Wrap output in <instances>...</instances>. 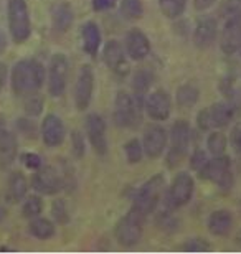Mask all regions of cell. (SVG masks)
<instances>
[{
	"mask_svg": "<svg viewBox=\"0 0 241 254\" xmlns=\"http://www.w3.org/2000/svg\"><path fill=\"white\" fill-rule=\"evenodd\" d=\"M192 129L187 121H177L170 129V149L167 152V165L175 169L188 155Z\"/></svg>",
	"mask_w": 241,
	"mask_h": 254,
	"instance_id": "5",
	"label": "cell"
},
{
	"mask_svg": "<svg viewBox=\"0 0 241 254\" xmlns=\"http://www.w3.org/2000/svg\"><path fill=\"white\" fill-rule=\"evenodd\" d=\"M121 13L126 20H139L144 15V3L142 0H122Z\"/></svg>",
	"mask_w": 241,
	"mask_h": 254,
	"instance_id": "30",
	"label": "cell"
},
{
	"mask_svg": "<svg viewBox=\"0 0 241 254\" xmlns=\"http://www.w3.org/2000/svg\"><path fill=\"white\" fill-rule=\"evenodd\" d=\"M86 135L89 139L91 147L97 155L107 154V137H106V123L99 114H88L86 118Z\"/></svg>",
	"mask_w": 241,
	"mask_h": 254,
	"instance_id": "13",
	"label": "cell"
},
{
	"mask_svg": "<svg viewBox=\"0 0 241 254\" xmlns=\"http://www.w3.org/2000/svg\"><path fill=\"white\" fill-rule=\"evenodd\" d=\"M198 98H200V89L192 83L182 84L180 88L177 89V94H175L178 108H182V109L193 108V106L198 103Z\"/></svg>",
	"mask_w": 241,
	"mask_h": 254,
	"instance_id": "26",
	"label": "cell"
},
{
	"mask_svg": "<svg viewBox=\"0 0 241 254\" xmlns=\"http://www.w3.org/2000/svg\"><path fill=\"white\" fill-rule=\"evenodd\" d=\"M227 145H228V139L223 132H212L208 135L207 147L212 155H223L225 150H227Z\"/></svg>",
	"mask_w": 241,
	"mask_h": 254,
	"instance_id": "31",
	"label": "cell"
},
{
	"mask_svg": "<svg viewBox=\"0 0 241 254\" xmlns=\"http://www.w3.org/2000/svg\"><path fill=\"white\" fill-rule=\"evenodd\" d=\"M207 154L203 150H195L190 155V169L195 172H200L203 169V165L207 164Z\"/></svg>",
	"mask_w": 241,
	"mask_h": 254,
	"instance_id": "38",
	"label": "cell"
},
{
	"mask_svg": "<svg viewBox=\"0 0 241 254\" xmlns=\"http://www.w3.org/2000/svg\"><path fill=\"white\" fill-rule=\"evenodd\" d=\"M197 124H198V129L200 130H208L210 127H212V123H210V113H208V109L200 111L198 116H197Z\"/></svg>",
	"mask_w": 241,
	"mask_h": 254,
	"instance_id": "41",
	"label": "cell"
},
{
	"mask_svg": "<svg viewBox=\"0 0 241 254\" xmlns=\"http://www.w3.org/2000/svg\"><path fill=\"white\" fill-rule=\"evenodd\" d=\"M3 215H5V210L2 208V205H0V220H2V218H3Z\"/></svg>",
	"mask_w": 241,
	"mask_h": 254,
	"instance_id": "47",
	"label": "cell"
},
{
	"mask_svg": "<svg viewBox=\"0 0 241 254\" xmlns=\"http://www.w3.org/2000/svg\"><path fill=\"white\" fill-rule=\"evenodd\" d=\"M154 84V73L149 68H141L132 78V89L137 96H144Z\"/></svg>",
	"mask_w": 241,
	"mask_h": 254,
	"instance_id": "28",
	"label": "cell"
},
{
	"mask_svg": "<svg viewBox=\"0 0 241 254\" xmlns=\"http://www.w3.org/2000/svg\"><path fill=\"white\" fill-rule=\"evenodd\" d=\"M71 144H73V152L78 159L84 155V139L80 132H73L71 134Z\"/></svg>",
	"mask_w": 241,
	"mask_h": 254,
	"instance_id": "39",
	"label": "cell"
},
{
	"mask_svg": "<svg viewBox=\"0 0 241 254\" xmlns=\"http://www.w3.org/2000/svg\"><path fill=\"white\" fill-rule=\"evenodd\" d=\"M178 250L187 253H203L212 250V245L203 238H192V240H187L183 245L178 246Z\"/></svg>",
	"mask_w": 241,
	"mask_h": 254,
	"instance_id": "34",
	"label": "cell"
},
{
	"mask_svg": "<svg viewBox=\"0 0 241 254\" xmlns=\"http://www.w3.org/2000/svg\"><path fill=\"white\" fill-rule=\"evenodd\" d=\"M94 93V71L89 64L80 68L75 86V104L78 111H86L89 108Z\"/></svg>",
	"mask_w": 241,
	"mask_h": 254,
	"instance_id": "10",
	"label": "cell"
},
{
	"mask_svg": "<svg viewBox=\"0 0 241 254\" xmlns=\"http://www.w3.org/2000/svg\"><path fill=\"white\" fill-rule=\"evenodd\" d=\"M8 28L15 43L27 42L32 33L30 13L25 0H10L8 2Z\"/></svg>",
	"mask_w": 241,
	"mask_h": 254,
	"instance_id": "7",
	"label": "cell"
},
{
	"mask_svg": "<svg viewBox=\"0 0 241 254\" xmlns=\"http://www.w3.org/2000/svg\"><path fill=\"white\" fill-rule=\"evenodd\" d=\"M218 33V23L213 17H203L198 20L193 30V43L200 50H207L215 43Z\"/></svg>",
	"mask_w": 241,
	"mask_h": 254,
	"instance_id": "19",
	"label": "cell"
},
{
	"mask_svg": "<svg viewBox=\"0 0 241 254\" xmlns=\"http://www.w3.org/2000/svg\"><path fill=\"white\" fill-rule=\"evenodd\" d=\"M66 135L65 124L56 114L45 116L42 123V139L47 147H58L63 144Z\"/></svg>",
	"mask_w": 241,
	"mask_h": 254,
	"instance_id": "18",
	"label": "cell"
},
{
	"mask_svg": "<svg viewBox=\"0 0 241 254\" xmlns=\"http://www.w3.org/2000/svg\"><path fill=\"white\" fill-rule=\"evenodd\" d=\"M208 113H210V123H212V127L223 129V127L230 126L237 111L230 106L228 101H220V103H215L212 108H208Z\"/></svg>",
	"mask_w": 241,
	"mask_h": 254,
	"instance_id": "23",
	"label": "cell"
},
{
	"mask_svg": "<svg viewBox=\"0 0 241 254\" xmlns=\"http://www.w3.org/2000/svg\"><path fill=\"white\" fill-rule=\"evenodd\" d=\"M102 60H104L106 66L114 74L124 76L129 73V63H127L124 48H122V45L117 42V40H109V42L104 45Z\"/></svg>",
	"mask_w": 241,
	"mask_h": 254,
	"instance_id": "16",
	"label": "cell"
},
{
	"mask_svg": "<svg viewBox=\"0 0 241 254\" xmlns=\"http://www.w3.org/2000/svg\"><path fill=\"white\" fill-rule=\"evenodd\" d=\"M81 37H83V48L89 57H96L101 47V32L99 27L94 22H86L81 28Z\"/></svg>",
	"mask_w": 241,
	"mask_h": 254,
	"instance_id": "24",
	"label": "cell"
},
{
	"mask_svg": "<svg viewBox=\"0 0 241 254\" xmlns=\"http://www.w3.org/2000/svg\"><path fill=\"white\" fill-rule=\"evenodd\" d=\"M22 162L30 170H38L40 167H42V157L37 154H30V152L22 155Z\"/></svg>",
	"mask_w": 241,
	"mask_h": 254,
	"instance_id": "40",
	"label": "cell"
},
{
	"mask_svg": "<svg viewBox=\"0 0 241 254\" xmlns=\"http://www.w3.org/2000/svg\"><path fill=\"white\" fill-rule=\"evenodd\" d=\"M27 98L28 99H27V103H25V111H27L30 116H38L43 109V99L35 93L28 94Z\"/></svg>",
	"mask_w": 241,
	"mask_h": 254,
	"instance_id": "36",
	"label": "cell"
},
{
	"mask_svg": "<svg viewBox=\"0 0 241 254\" xmlns=\"http://www.w3.org/2000/svg\"><path fill=\"white\" fill-rule=\"evenodd\" d=\"M142 106L141 101L132 98L131 94L119 91L114 101V113L112 119L121 129H136L142 123Z\"/></svg>",
	"mask_w": 241,
	"mask_h": 254,
	"instance_id": "2",
	"label": "cell"
},
{
	"mask_svg": "<svg viewBox=\"0 0 241 254\" xmlns=\"http://www.w3.org/2000/svg\"><path fill=\"white\" fill-rule=\"evenodd\" d=\"M116 5V0H93V8L96 12H102V10L112 8Z\"/></svg>",
	"mask_w": 241,
	"mask_h": 254,
	"instance_id": "43",
	"label": "cell"
},
{
	"mask_svg": "<svg viewBox=\"0 0 241 254\" xmlns=\"http://www.w3.org/2000/svg\"><path fill=\"white\" fill-rule=\"evenodd\" d=\"M167 142H168L167 130L162 126L152 124L144 130L142 149H144V154L149 159H159L163 154V150H165Z\"/></svg>",
	"mask_w": 241,
	"mask_h": 254,
	"instance_id": "12",
	"label": "cell"
},
{
	"mask_svg": "<svg viewBox=\"0 0 241 254\" xmlns=\"http://www.w3.org/2000/svg\"><path fill=\"white\" fill-rule=\"evenodd\" d=\"M144 221L146 216L132 206L127 211V215H124L117 221L114 228V236L117 243L124 248H134L136 245H139L142 233H144Z\"/></svg>",
	"mask_w": 241,
	"mask_h": 254,
	"instance_id": "3",
	"label": "cell"
},
{
	"mask_svg": "<svg viewBox=\"0 0 241 254\" xmlns=\"http://www.w3.org/2000/svg\"><path fill=\"white\" fill-rule=\"evenodd\" d=\"M73 22H75V12L68 2H60L53 5V8H51V23H53V28L56 32L60 33L68 32Z\"/></svg>",
	"mask_w": 241,
	"mask_h": 254,
	"instance_id": "21",
	"label": "cell"
},
{
	"mask_svg": "<svg viewBox=\"0 0 241 254\" xmlns=\"http://www.w3.org/2000/svg\"><path fill=\"white\" fill-rule=\"evenodd\" d=\"M146 111L149 118L152 121H157V123H162V121H167L170 118L172 99L167 91L157 89L149 94L146 101Z\"/></svg>",
	"mask_w": 241,
	"mask_h": 254,
	"instance_id": "14",
	"label": "cell"
},
{
	"mask_svg": "<svg viewBox=\"0 0 241 254\" xmlns=\"http://www.w3.org/2000/svg\"><path fill=\"white\" fill-rule=\"evenodd\" d=\"M230 140H232V145L235 152L238 155H241V126H237L235 129L232 130V135H230Z\"/></svg>",
	"mask_w": 241,
	"mask_h": 254,
	"instance_id": "42",
	"label": "cell"
},
{
	"mask_svg": "<svg viewBox=\"0 0 241 254\" xmlns=\"http://www.w3.org/2000/svg\"><path fill=\"white\" fill-rule=\"evenodd\" d=\"M200 179L217 184L222 190L233 189V174H232V160L227 155H213L212 160H207L203 169L198 172Z\"/></svg>",
	"mask_w": 241,
	"mask_h": 254,
	"instance_id": "6",
	"label": "cell"
},
{
	"mask_svg": "<svg viewBox=\"0 0 241 254\" xmlns=\"http://www.w3.org/2000/svg\"><path fill=\"white\" fill-rule=\"evenodd\" d=\"M124 154L129 164H139L144 157V149H142V142L139 139H131L129 142H126L124 145Z\"/></svg>",
	"mask_w": 241,
	"mask_h": 254,
	"instance_id": "32",
	"label": "cell"
},
{
	"mask_svg": "<svg viewBox=\"0 0 241 254\" xmlns=\"http://www.w3.org/2000/svg\"><path fill=\"white\" fill-rule=\"evenodd\" d=\"M215 3H217V0H193V8L198 10V12H203V10L213 7Z\"/></svg>",
	"mask_w": 241,
	"mask_h": 254,
	"instance_id": "44",
	"label": "cell"
},
{
	"mask_svg": "<svg viewBox=\"0 0 241 254\" xmlns=\"http://www.w3.org/2000/svg\"><path fill=\"white\" fill-rule=\"evenodd\" d=\"M241 15V0H225L220 7V17H235Z\"/></svg>",
	"mask_w": 241,
	"mask_h": 254,
	"instance_id": "35",
	"label": "cell"
},
{
	"mask_svg": "<svg viewBox=\"0 0 241 254\" xmlns=\"http://www.w3.org/2000/svg\"><path fill=\"white\" fill-rule=\"evenodd\" d=\"M17 139L5 126H0V169H8L17 157Z\"/></svg>",
	"mask_w": 241,
	"mask_h": 254,
	"instance_id": "20",
	"label": "cell"
},
{
	"mask_svg": "<svg viewBox=\"0 0 241 254\" xmlns=\"http://www.w3.org/2000/svg\"><path fill=\"white\" fill-rule=\"evenodd\" d=\"M70 62L63 53H56L51 57L48 66V93L53 98H61L68 86Z\"/></svg>",
	"mask_w": 241,
	"mask_h": 254,
	"instance_id": "8",
	"label": "cell"
},
{
	"mask_svg": "<svg viewBox=\"0 0 241 254\" xmlns=\"http://www.w3.org/2000/svg\"><path fill=\"white\" fill-rule=\"evenodd\" d=\"M51 211H53V216L55 220L58 223H66L68 221V210H66V205L63 200H56L53 203V208H51Z\"/></svg>",
	"mask_w": 241,
	"mask_h": 254,
	"instance_id": "37",
	"label": "cell"
},
{
	"mask_svg": "<svg viewBox=\"0 0 241 254\" xmlns=\"http://www.w3.org/2000/svg\"><path fill=\"white\" fill-rule=\"evenodd\" d=\"M238 53H240V55H241V48H240V52H238Z\"/></svg>",
	"mask_w": 241,
	"mask_h": 254,
	"instance_id": "48",
	"label": "cell"
},
{
	"mask_svg": "<svg viewBox=\"0 0 241 254\" xmlns=\"http://www.w3.org/2000/svg\"><path fill=\"white\" fill-rule=\"evenodd\" d=\"M5 48H7V38H5L2 30H0V55L5 52Z\"/></svg>",
	"mask_w": 241,
	"mask_h": 254,
	"instance_id": "46",
	"label": "cell"
},
{
	"mask_svg": "<svg viewBox=\"0 0 241 254\" xmlns=\"http://www.w3.org/2000/svg\"><path fill=\"white\" fill-rule=\"evenodd\" d=\"M159 8H161L163 17L173 20L185 12L187 0H159Z\"/></svg>",
	"mask_w": 241,
	"mask_h": 254,
	"instance_id": "29",
	"label": "cell"
},
{
	"mask_svg": "<svg viewBox=\"0 0 241 254\" xmlns=\"http://www.w3.org/2000/svg\"><path fill=\"white\" fill-rule=\"evenodd\" d=\"M45 83V68L38 60H20L12 69V89L17 96L33 94Z\"/></svg>",
	"mask_w": 241,
	"mask_h": 254,
	"instance_id": "1",
	"label": "cell"
},
{
	"mask_svg": "<svg viewBox=\"0 0 241 254\" xmlns=\"http://www.w3.org/2000/svg\"><path fill=\"white\" fill-rule=\"evenodd\" d=\"M28 231L30 235L38 238V240H50L51 236H55V225L50 220H47V218L35 216L30 221Z\"/></svg>",
	"mask_w": 241,
	"mask_h": 254,
	"instance_id": "27",
	"label": "cell"
},
{
	"mask_svg": "<svg viewBox=\"0 0 241 254\" xmlns=\"http://www.w3.org/2000/svg\"><path fill=\"white\" fill-rule=\"evenodd\" d=\"M220 48L225 55H235L241 48V15L228 17L220 37Z\"/></svg>",
	"mask_w": 241,
	"mask_h": 254,
	"instance_id": "15",
	"label": "cell"
},
{
	"mask_svg": "<svg viewBox=\"0 0 241 254\" xmlns=\"http://www.w3.org/2000/svg\"><path fill=\"white\" fill-rule=\"evenodd\" d=\"M63 177L55 167H40L32 179V187L35 191L42 195H56L63 189Z\"/></svg>",
	"mask_w": 241,
	"mask_h": 254,
	"instance_id": "11",
	"label": "cell"
},
{
	"mask_svg": "<svg viewBox=\"0 0 241 254\" xmlns=\"http://www.w3.org/2000/svg\"><path fill=\"white\" fill-rule=\"evenodd\" d=\"M126 53L134 62H141L151 53V42L139 28H132L126 35Z\"/></svg>",
	"mask_w": 241,
	"mask_h": 254,
	"instance_id": "17",
	"label": "cell"
},
{
	"mask_svg": "<svg viewBox=\"0 0 241 254\" xmlns=\"http://www.w3.org/2000/svg\"><path fill=\"white\" fill-rule=\"evenodd\" d=\"M42 211H43V201H42V198L37 196V195L28 196L27 200H25L23 206H22V215L25 218H35V216H38Z\"/></svg>",
	"mask_w": 241,
	"mask_h": 254,
	"instance_id": "33",
	"label": "cell"
},
{
	"mask_svg": "<svg viewBox=\"0 0 241 254\" xmlns=\"http://www.w3.org/2000/svg\"><path fill=\"white\" fill-rule=\"evenodd\" d=\"M27 191H28L27 179L23 177L22 172H13V174L8 177V184H7L8 201H12V203L22 201L25 195H27Z\"/></svg>",
	"mask_w": 241,
	"mask_h": 254,
	"instance_id": "25",
	"label": "cell"
},
{
	"mask_svg": "<svg viewBox=\"0 0 241 254\" xmlns=\"http://www.w3.org/2000/svg\"><path fill=\"white\" fill-rule=\"evenodd\" d=\"M5 81H7V66L3 63H0V91L3 89Z\"/></svg>",
	"mask_w": 241,
	"mask_h": 254,
	"instance_id": "45",
	"label": "cell"
},
{
	"mask_svg": "<svg viewBox=\"0 0 241 254\" xmlns=\"http://www.w3.org/2000/svg\"><path fill=\"white\" fill-rule=\"evenodd\" d=\"M193 191H195V180L192 179V175L187 174V172H180V174L173 177L172 184L168 187L167 201L173 208H180L192 200Z\"/></svg>",
	"mask_w": 241,
	"mask_h": 254,
	"instance_id": "9",
	"label": "cell"
},
{
	"mask_svg": "<svg viewBox=\"0 0 241 254\" xmlns=\"http://www.w3.org/2000/svg\"><path fill=\"white\" fill-rule=\"evenodd\" d=\"M208 231L213 236H227L233 228V215L228 210H217L208 218Z\"/></svg>",
	"mask_w": 241,
	"mask_h": 254,
	"instance_id": "22",
	"label": "cell"
},
{
	"mask_svg": "<svg viewBox=\"0 0 241 254\" xmlns=\"http://www.w3.org/2000/svg\"><path fill=\"white\" fill-rule=\"evenodd\" d=\"M163 191H165V177L162 174L154 175L139 189L132 206L137 211H141L144 216L151 215V213L156 211V208L161 203Z\"/></svg>",
	"mask_w": 241,
	"mask_h": 254,
	"instance_id": "4",
	"label": "cell"
}]
</instances>
